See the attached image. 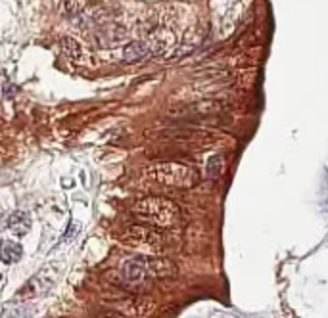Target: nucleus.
Wrapping results in <instances>:
<instances>
[{"label": "nucleus", "mask_w": 328, "mask_h": 318, "mask_svg": "<svg viewBox=\"0 0 328 318\" xmlns=\"http://www.w3.org/2000/svg\"><path fill=\"white\" fill-rule=\"evenodd\" d=\"M132 213L136 219L155 228H173L181 217V211L175 201L167 198H157V196L138 199L132 205Z\"/></svg>", "instance_id": "1"}, {"label": "nucleus", "mask_w": 328, "mask_h": 318, "mask_svg": "<svg viewBox=\"0 0 328 318\" xmlns=\"http://www.w3.org/2000/svg\"><path fill=\"white\" fill-rule=\"evenodd\" d=\"M146 176L152 178L153 182L163 184V186L181 188L188 190L194 188L200 182V173L194 167L177 161H165V163H155L146 169Z\"/></svg>", "instance_id": "2"}, {"label": "nucleus", "mask_w": 328, "mask_h": 318, "mask_svg": "<svg viewBox=\"0 0 328 318\" xmlns=\"http://www.w3.org/2000/svg\"><path fill=\"white\" fill-rule=\"evenodd\" d=\"M121 240L148 255H157L163 251V234L150 226H129L123 232Z\"/></svg>", "instance_id": "3"}, {"label": "nucleus", "mask_w": 328, "mask_h": 318, "mask_svg": "<svg viewBox=\"0 0 328 318\" xmlns=\"http://www.w3.org/2000/svg\"><path fill=\"white\" fill-rule=\"evenodd\" d=\"M146 274L152 278H175L177 266L167 259L161 257H146Z\"/></svg>", "instance_id": "4"}, {"label": "nucleus", "mask_w": 328, "mask_h": 318, "mask_svg": "<svg viewBox=\"0 0 328 318\" xmlns=\"http://www.w3.org/2000/svg\"><path fill=\"white\" fill-rule=\"evenodd\" d=\"M121 274L127 282H140L146 274V257H131L121 264Z\"/></svg>", "instance_id": "5"}, {"label": "nucleus", "mask_w": 328, "mask_h": 318, "mask_svg": "<svg viewBox=\"0 0 328 318\" xmlns=\"http://www.w3.org/2000/svg\"><path fill=\"white\" fill-rule=\"evenodd\" d=\"M6 228L10 232H14L16 236H27L29 230H31V217H29V213H25V211H16V213H12L10 217L6 219Z\"/></svg>", "instance_id": "6"}, {"label": "nucleus", "mask_w": 328, "mask_h": 318, "mask_svg": "<svg viewBox=\"0 0 328 318\" xmlns=\"http://www.w3.org/2000/svg\"><path fill=\"white\" fill-rule=\"evenodd\" d=\"M23 247L14 240H2L0 241V261L4 264H14L22 261Z\"/></svg>", "instance_id": "7"}, {"label": "nucleus", "mask_w": 328, "mask_h": 318, "mask_svg": "<svg viewBox=\"0 0 328 318\" xmlns=\"http://www.w3.org/2000/svg\"><path fill=\"white\" fill-rule=\"evenodd\" d=\"M117 307L125 312V314H132V316H148L152 314L153 305L144 301V299H131V301H125V303H119Z\"/></svg>", "instance_id": "8"}, {"label": "nucleus", "mask_w": 328, "mask_h": 318, "mask_svg": "<svg viewBox=\"0 0 328 318\" xmlns=\"http://www.w3.org/2000/svg\"><path fill=\"white\" fill-rule=\"evenodd\" d=\"M148 54H150V46L146 43H140V41L129 43L123 48V60L125 62H138Z\"/></svg>", "instance_id": "9"}, {"label": "nucleus", "mask_w": 328, "mask_h": 318, "mask_svg": "<svg viewBox=\"0 0 328 318\" xmlns=\"http://www.w3.org/2000/svg\"><path fill=\"white\" fill-rule=\"evenodd\" d=\"M60 48H62L64 56L71 58V60H77V58L81 56V46H79V43L73 41V39H69V37H66V39L60 41Z\"/></svg>", "instance_id": "10"}, {"label": "nucleus", "mask_w": 328, "mask_h": 318, "mask_svg": "<svg viewBox=\"0 0 328 318\" xmlns=\"http://www.w3.org/2000/svg\"><path fill=\"white\" fill-rule=\"evenodd\" d=\"M221 171H223V159H221V155H213L211 159H209L208 163V173L209 176H219L221 175Z\"/></svg>", "instance_id": "11"}, {"label": "nucleus", "mask_w": 328, "mask_h": 318, "mask_svg": "<svg viewBox=\"0 0 328 318\" xmlns=\"http://www.w3.org/2000/svg\"><path fill=\"white\" fill-rule=\"evenodd\" d=\"M6 219H8V217H4V215H0V232L4 230V228H6Z\"/></svg>", "instance_id": "12"}]
</instances>
